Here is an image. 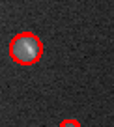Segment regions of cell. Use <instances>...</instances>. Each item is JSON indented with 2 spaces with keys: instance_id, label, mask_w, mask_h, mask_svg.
<instances>
[{
  "instance_id": "1",
  "label": "cell",
  "mask_w": 114,
  "mask_h": 127,
  "mask_svg": "<svg viewBox=\"0 0 114 127\" xmlns=\"http://www.w3.org/2000/svg\"><path fill=\"white\" fill-rule=\"evenodd\" d=\"M41 54H43V45H41L39 37L32 32L17 34L9 43V56L24 65L36 64L41 58Z\"/></svg>"
},
{
  "instance_id": "2",
  "label": "cell",
  "mask_w": 114,
  "mask_h": 127,
  "mask_svg": "<svg viewBox=\"0 0 114 127\" xmlns=\"http://www.w3.org/2000/svg\"><path fill=\"white\" fill-rule=\"evenodd\" d=\"M58 127H82V125H80V122H77V120H64Z\"/></svg>"
}]
</instances>
